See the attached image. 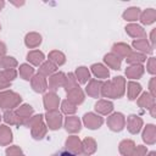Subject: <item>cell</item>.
Instances as JSON below:
<instances>
[{"mask_svg": "<svg viewBox=\"0 0 156 156\" xmlns=\"http://www.w3.org/2000/svg\"><path fill=\"white\" fill-rule=\"evenodd\" d=\"M33 73H34V68H33L32 66H29V65H27V63H23V65L20 66V76H21L23 79H26V80L32 79Z\"/></svg>", "mask_w": 156, "mask_h": 156, "instance_id": "cell-37", "label": "cell"}, {"mask_svg": "<svg viewBox=\"0 0 156 156\" xmlns=\"http://www.w3.org/2000/svg\"><path fill=\"white\" fill-rule=\"evenodd\" d=\"M49 61L52 62L55 66H61V65L65 63L66 58H65V55H63L62 52L55 50V51H51V52L49 54Z\"/></svg>", "mask_w": 156, "mask_h": 156, "instance_id": "cell-33", "label": "cell"}, {"mask_svg": "<svg viewBox=\"0 0 156 156\" xmlns=\"http://www.w3.org/2000/svg\"><path fill=\"white\" fill-rule=\"evenodd\" d=\"M144 73V67L141 65H132L126 69V74L128 78H140Z\"/></svg>", "mask_w": 156, "mask_h": 156, "instance_id": "cell-25", "label": "cell"}, {"mask_svg": "<svg viewBox=\"0 0 156 156\" xmlns=\"http://www.w3.org/2000/svg\"><path fill=\"white\" fill-rule=\"evenodd\" d=\"M126 32L133 38H143V37H145V30L138 24H128L126 27Z\"/></svg>", "mask_w": 156, "mask_h": 156, "instance_id": "cell-23", "label": "cell"}, {"mask_svg": "<svg viewBox=\"0 0 156 156\" xmlns=\"http://www.w3.org/2000/svg\"><path fill=\"white\" fill-rule=\"evenodd\" d=\"M65 127H66V130L69 132V133H77L80 130V121L78 119V117H74V116H71V117H67L66 118V122H65Z\"/></svg>", "mask_w": 156, "mask_h": 156, "instance_id": "cell-16", "label": "cell"}, {"mask_svg": "<svg viewBox=\"0 0 156 156\" xmlns=\"http://www.w3.org/2000/svg\"><path fill=\"white\" fill-rule=\"evenodd\" d=\"M60 98L55 93H48L44 95V106L48 111H55L58 107Z\"/></svg>", "mask_w": 156, "mask_h": 156, "instance_id": "cell-9", "label": "cell"}, {"mask_svg": "<svg viewBox=\"0 0 156 156\" xmlns=\"http://www.w3.org/2000/svg\"><path fill=\"white\" fill-rule=\"evenodd\" d=\"M127 62L129 65H140L141 62H144L146 60V56L145 54H141V52H136V51H132L128 56H127Z\"/></svg>", "mask_w": 156, "mask_h": 156, "instance_id": "cell-27", "label": "cell"}, {"mask_svg": "<svg viewBox=\"0 0 156 156\" xmlns=\"http://www.w3.org/2000/svg\"><path fill=\"white\" fill-rule=\"evenodd\" d=\"M10 87V80H7L4 76L2 72H0V89H4V88H7Z\"/></svg>", "mask_w": 156, "mask_h": 156, "instance_id": "cell-45", "label": "cell"}, {"mask_svg": "<svg viewBox=\"0 0 156 156\" xmlns=\"http://www.w3.org/2000/svg\"><path fill=\"white\" fill-rule=\"evenodd\" d=\"M65 78H66V76H65L62 72L51 74L50 78H49V88L52 89V90L58 89L61 85H63V83H65Z\"/></svg>", "mask_w": 156, "mask_h": 156, "instance_id": "cell-14", "label": "cell"}, {"mask_svg": "<svg viewBox=\"0 0 156 156\" xmlns=\"http://www.w3.org/2000/svg\"><path fill=\"white\" fill-rule=\"evenodd\" d=\"M24 43L28 48H37L41 43V37L38 33H29L26 35Z\"/></svg>", "mask_w": 156, "mask_h": 156, "instance_id": "cell-28", "label": "cell"}, {"mask_svg": "<svg viewBox=\"0 0 156 156\" xmlns=\"http://www.w3.org/2000/svg\"><path fill=\"white\" fill-rule=\"evenodd\" d=\"M156 20V11L154 9H147L140 15V21L144 24H151Z\"/></svg>", "mask_w": 156, "mask_h": 156, "instance_id": "cell-31", "label": "cell"}, {"mask_svg": "<svg viewBox=\"0 0 156 156\" xmlns=\"http://www.w3.org/2000/svg\"><path fill=\"white\" fill-rule=\"evenodd\" d=\"M154 83H155V78L151 79L150 82V90H151V96H155V90H154Z\"/></svg>", "mask_w": 156, "mask_h": 156, "instance_id": "cell-48", "label": "cell"}, {"mask_svg": "<svg viewBox=\"0 0 156 156\" xmlns=\"http://www.w3.org/2000/svg\"><path fill=\"white\" fill-rule=\"evenodd\" d=\"M130 52H132V50H130V48H129L127 44L118 43V44H115V45L112 46V54H115L118 58L127 57Z\"/></svg>", "mask_w": 156, "mask_h": 156, "instance_id": "cell-15", "label": "cell"}, {"mask_svg": "<svg viewBox=\"0 0 156 156\" xmlns=\"http://www.w3.org/2000/svg\"><path fill=\"white\" fill-rule=\"evenodd\" d=\"M139 15H140L139 7H129L123 12V18L126 21H135V20H138Z\"/></svg>", "mask_w": 156, "mask_h": 156, "instance_id": "cell-36", "label": "cell"}, {"mask_svg": "<svg viewBox=\"0 0 156 156\" xmlns=\"http://www.w3.org/2000/svg\"><path fill=\"white\" fill-rule=\"evenodd\" d=\"M95 110L101 115H107L113 110V104L107 100H99L95 104Z\"/></svg>", "mask_w": 156, "mask_h": 156, "instance_id": "cell-18", "label": "cell"}, {"mask_svg": "<svg viewBox=\"0 0 156 156\" xmlns=\"http://www.w3.org/2000/svg\"><path fill=\"white\" fill-rule=\"evenodd\" d=\"M101 87H102V82L98 80V79H90L89 84L87 85L85 90L88 93V95L93 96V98H98L101 93Z\"/></svg>", "mask_w": 156, "mask_h": 156, "instance_id": "cell-12", "label": "cell"}, {"mask_svg": "<svg viewBox=\"0 0 156 156\" xmlns=\"http://www.w3.org/2000/svg\"><path fill=\"white\" fill-rule=\"evenodd\" d=\"M133 46L141 51V54H151L152 52V46H149V43L146 39H136L133 41Z\"/></svg>", "mask_w": 156, "mask_h": 156, "instance_id": "cell-21", "label": "cell"}, {"mask_svg": "<svg viewBox=\"0 0 156 156\" xmlns=\"http://www.w3.org/2000/svg\"><path fill=\"white\" fill-rule=\"evenodd\" d=\"M61 107H62V112H65V113H67V115H71V113H74L76 112V105L74 104H72L71 101H68V100H65L63 102H62V105H61Z\"/></svg>", "mask_w": 156, "mask_h": 156, "instance_id": "cell-41", "label": "cell"}, {"mask_svg": "<svg viewBox=\"0 0 156 156\" xmlns=\"http://www.w3.org/2000/svg\"><path fill=\"white\" fill-rule=\"evenodd\" d=\"M96 150V143L91 138H85L82 143V152L85 155H91Z\"/></svg>", "mask_w": 156, "mask_h": 156, "instance_id": "cell-20", "label": "cell"}, {"mask_svg": "<svg viewBox=\"0 0 156 156\" xmlns=\"http://www.w3.org/2000/svg\"><path fill=\"white\" fill-rule=\"evenodd\" d=\"M27 60L33 63L34 66H39L43 61H44V54L39 50H33V51H29L28 55H27Z\"/></svg>", "mask_w": 156, "mask_h": 156, "instance_id": "cell-24", "label": "cell"}, {"mask_svg": "<svg viewBox=\"0 0 156 156\" xmlns=\"http://www.w3.org/2000/svg\"><path fill=\"white\" fill-rule=\"evenodd\" d=\"M143 126V119L135 115H130L127 118V128L132 134H136L139 133V130L141 129Z\"/></svg>", "mask_w": 156, "mask_h": 156, "instance_id": "cell-7", "label": "cell"}, {"mask_svg": "<svg viewBox=\"0 0 156 156\" xmlns=\"http://www.w3.org/2000/svg\"><path fill=\"white\" fill-rule=\"evenodd\" d=\"M4 119H5L6 123H10V124H16V126L22 124L20 117L17 116V113L16 112H12V111H6L4 113Z\"/></svg>", "mask_w": 156, "mask_h": 156, "instance_id": "cell-38", "label": "cell"}, {"mask_svg": "<svg viewBox=\"0 0 156 156\" xmlns=\"http://www.w3.org/2000/svg\"><path fill=\"white\" fill-rule=\"evenodd\" d=\"M155 155H156V154H155V151H152V152H150L147 156H155Z\"/></svg>", "mask_w": 156, "mask_h": 156, "instance_id": "cell-51", "label": "cell"}, {"mask_svg": "<svg viewBox=\"0 0 156 156\" xmlns=\"http://www.w3.org/2000/svg\"><path fill=\"white\" fill-rule=\"evenodd\" d=\"M5 50H6V49H5V45H4V44L0 41V60H1L2 55L5 54Z\"/></svg>", "mask_w": 156, "mask_h": 156, "instance_id": "cell-49", "label": "cell"}, {"mask_svg": "<svg viewBox=\"0 0 156 156\" xmlns=\"http://www.w3.org/2000/svg\"><path fill=\"white\" fill-rule=\"evenodd\" d=\"M12 141V133L7 126H0V144L7 145Z\"/></svg>", "mask_w": 156, "mask_h": 156, "instance_id": "cell-22", "label": "cell"}, {"mask_svg": "<svg viewBox=\"0 0 156 156\" xmlns=\"http://www.w3.org/2000/svg\"><path fill=\"white\" fill-rule=\"evenodd\" d=\"M147 71H149L151 74H155V72H156V67H155V58H154V57H151V58L149 60V62H147Z\"/></svg>", "mask_w": 156, "mask_h": 156, "instance_id": "cell-46", "label": "cell"}, {"mask_svg": "<svg viewBox=\"0 0 156 156\" xmlns=\"http://www.w3.org/2000/svg\"><path fill=\"white\" fill-rule=\"evenodd\" d=\"M83 122L87 126V128H89V129H98V128L101 127L104 119H102V117H100V116H98L95 113L89 112V113H85L84 115Z\"/></svg>", "mask_w": 156, "mask_h": 156, "instance_id": "cell-5", "label": "cell"}, {"mask_svg": "<svg viewBox=\"0 0 156 156\" xmlns=\"http://www.w3.org/2000/svg\"><path fill=\"white\" fill-rule=\"evenodd\" d=\"M67 100L68 101H71L72 104H74V105H78V104H82L83 102V100H84V94H83V91H82V89L79 88V87H77V88H73V89H71L69 91H67Z\"/></svg>", "mask_w": 156, "mask_h": 156, "instance_id": "cell-13", "label": "cell"}, {"mask_svg": "<svg viewBox=\"0 0 156 156\" xmlns=\"http://www.w3.org/2000/svg\"><path fill=\"white\" fill-rule=\"evenodd\" d=\"M52 156H76V155L69 152V151H60V152H57V154H55Z\"/></svg>", "mask_w": 156, "mask_h": 156, "instance_id": "cell-47", "label": "cell"}, {"mask_svg": "<svg viewBox=\"0 0 156 156\" xmlns=\"http://www.w3.org/2000/svg\"><path fill=\"white\" fill-rule=\"evenodd\" d=\"M77 82H78V80H77L76 76H74L73 73H68V76L65 78V83H63V87H65L66 91H69L71 89L77 88V87H78Z\"/></svg>", "mask_w": 156, "mask_h": 156, "instance_id": "cell-39", "label": "cell"}, {"mask_svg": "<svg viewBox=\"0 0 156 156\" xmlns=\"http://www.w3.org/2000/svg\"><path fill=\"white\" fill-rule=\"evenodd\" d=\"M28 127H30V130H32V135L34 139H41L45 133H46V127L43 122V115H37V116H33L28 124Z\"/></svg>", "mask_w": 156, "mask_h": 156, "instance_id": "cell-2", "label": "cell"}, {"mask_svg": "<svg viewBox=\"0 0 156 156\" xmlns=\"http://www.w3.org/2000/svg\"><path fill=\"white\" fill-rule=\"evenodd\" d=\"M138 105L143 108H151L155 106V99L147 93H143V95L138 100Z\"/></svg>", "mask_w": 156, "mask_h": 156, "instance_id": "cell-19", "label": "cell"}, {"mask_svg": "<svg viewBox=\"0 0 156 156\" xmlns=\"http://www.w3.org/2000/svg\"><path fill=\"white\" fill-rule=\"evenodd\" d=\"M21 102V96L13 91H2L0 93V107L1 108H13L16 106H18V104Z\"/></svg>", "mask_w": 156, "mask_h": 156, "instance_id": "cell-3", "label": "cell"}, {"mask_svg": "<svg viewBox=\"0 0 156 156\" xmlns=\"http://www.w3.org/2000/svg\"><path fill=\"white\" fill-rule=\"evenodd\" d=\"M2 73H4V76H5V78L7 79V80H13L15 78H16V76H17V72L13 69V68H10V69H4L2 71Z\"/></svg>", "mask_w": 156, "mask_h": 156, "instance_id": "cell-44", "label": "cell"}, {"mask_svg": "<svg viewBox=\"0 0 156 156\" xmlns=\"http://www.w3.org/2000/svg\"><path fill=\"white\" fill-rule=\"evenodd\" d=\"M56 67L57 66H55L52 62H50V61H46V62H44V63H41V66H40V68H39V74H41L43 77H48V76H51L55 71H56Z\"/></svg>", "mask_w": 156, "mask_h": 156, "instance_id": "cell-30", "label": "cell"}, {"mask_svg": "<svg viewBox=\"0 0 156 156\" xmlns=\"http://www.w3.org/2000/svg\"><path fill=\"white\" fill-rule=\"evenodd\" d=\"M143 140L147 144H154L156 140V128L154 124H147L143 133Z\"/></svg>", "mask_w": 156, "mask_h": 156, "instance_id": "cell-17", "label": "cell"}, {"mask_svg": "<svg viewBox=\"0 0 156 156\" xmlns=\"http://www.w3.org/2000/svg\"><path fill=\"white\" fill-rule=\"evenodd\" d=\"M107 126L113 132H121L126 126V118L122 113L116 112L107 118Z\"/></svg>", "mask_w": 156, "mask_h": 156, "instance_id": "cell-4", "label": "cell"}, {"mask_svg": "<svg viewBox=\"0 0 156 156\" xmlns=\"http://www.w3.org/2000/svg\"><path fill=\"white\" fill-rule=\"evenodd\" d=\"M104 60H105V62L107 63L108 67H111L113 69H119V67H121V58H118L115 54L111 52V54L105 55Z\"/></svg>", "mask_w": 156, "mask_h": 156, "instance_id": "cell-32", "label": "cell"}, {"mask_svg": "<svg viewBox=\"0 0 156 156\" xmlns=\"http://www.w3.org/2000/svg\"><path fill=\"white\" fill-rule=\"evenodd\" d=\"M134 147H135L134 141H132V140H123L119 144V152L123 156H130L133 150H134Z\"/></svg>", "mask_w": 156, "mask_h": 156, "instance_id": "cell-29", "label": "cell"}, {"mask_svg": "<svg viewBox=\"0 0 156 156\" xmlns=\"http://www.w3.org/2000/svg\"><path fill=\"white\" fill-rule=\"evenodd\" d=\"M91 71L98 78H108V74H110L108 69L105 66H102L101 63H94L91 66Z\"/></svg>", "mask_w": 156, "mask_h": 156, "instance_id": "cell-34", "label": "cell"}, {"mask_svg": "<svg viewBox=\"0 0 156 156\" xmlns=\"http://www.w3.org/2000/svg\"><path fill=\"white\" fill-rule=\"evenodd\" d=\"M76 78H77V80H79L80 83H87L89 79H90V72L88 71V68L87 67H78L77 69H76Z\"/></svg>", "mask_w": 156, "mask_h": 156, "instance_id": "cell-35", "label": "cell"}, {"mask_svg": "<svg viewBox=\"0 0 156 156\" xmlns=\"http://www.w3.org/2000/svg\"><path fill=\"white\" fill-rule=\"evenodd\" d=\"M16 113H17V116L20 117L21 123L24 124V126H27L28 122H29V119L32 118L30 116H32V113H33V107L29 106V105H22L21 107L17 108Z\"/></svg>", "mask_w": 156, "mask_h": 156, "instance_id": "cell-10", "label": "cell"}, {"mask_svg": "<svg viewBox=\"0 0 156 156\" xmlns=\"http://www.w3.org/2000/svg\"><path fill=\"white\" fill-rule=\"evenodd\" d=\"M4 5H5V2H4V1H0V9H2Z\"/></svg>", "mask_w": 156, "mask_h": 156, "instance_id": "cell-50", "label": "cell"}, {"mask_svg": "<svg viewBox=\"0 0 156 156\" xmlns=\"http://www.w3.org/2000/svg\"><path fill=\"white\" fill-rule=\"evenodd\" d=\"M127 94H128V99L129 100H135L138 94L141 91V85L139 83L135 82H129L127 85Z\"/></svg>", "mask_w": 156, "mask_h": 156, "instance_id": "cell-26", "label": "cell"}, {"mask_svg": "<svg viewBox=\"0 0 156 156\" xmlns=\"http://www.w3.org/2000/svg\"><path fill=\"white\" fill-rule=\"evenodd\" d=\"M32 88L37 93H44L48 89V82H46L45 77H43L39 73L35 74L34 77H32Z\"/></svg>", "mask_w": 156, "mask_h": 156, "instance_id": "cell-8", "label": "cell"}, {"mask_svg": "<svg viewBox=\"0 0 156 156\" xmlns=\"http://www.w3.org/2000/svg\"><path fill=\"white\" fill-rule=\"evenodd\" d=\"M6 156H24L18 146H10L6 149Z\"/></svg>", "mask_w": 156, "mask_h": 156, "instance_id": "cell-42", "label": "cell"}, {"mask_svg": "<svg viewBox=\"0 0 156 156\" xmlns=\"http://www.w3.org/2000/svg\"><path fill=\"white\" fill-rule=\"evenodd\" d=\"M66 147L68 149L69 152H72L74 155L82 154V143H80L79 138L76 135H72L66 140Z\"/></svg>", "mask_w": 156, "mask_h": 156, "instance_id": "cell-11", "label": "cell"}, {"mask_svg": "<svg viewBox=\"0 0 156 156\" xmlns=\"http://www.w3.org/2000/svg\"><path fill=\"white\" fill-rule=\"evenodd\" d=\"M46 121H48L49 128L52 129V130H55V129H58L61 127L62 116H61V113H58L57 110H55V111H48V113H46Z\"/></svg>", "mask_w": 156, "mask_h": 156, "instance_id": "cell-6", "label": "cell"}, {"mask_svg": "<svg viewBox=\"0 0 156 156\" xmlns=\"http://www.w3.org/2000/svg\"><path fill=\"white\" fill-rule=\"evenodd\" d=\"M124 84L126 80L123 77H116L112 80H107L106 83H102L101 95L104 98L118 99L124 94Z\"/></svg>", "mask_w": 156, "mask_h": 156, "instance_id": "cell-1", "label": "cell"}, {"mask_svg": "<svg viewBox=\"0 0 156 156\" xmlns=\"http://www.w3.org/2000/svg\"><path fill=\"white\" fill-rule=\"evenodd\" d=\"M130 156H146V147L143 146V145H139V146L134 147Z\"/></svg>", "mask_w": 156, "mask_h": 156, "instance_id": "cell-43", "label": "cell"}, {"mask_svg": "<svg viewBox=\"0 0 156 156\" xmlns=\"http://www.w3.org/2000/svg\"><path fill=\"white\" fill-rule=\"evenodd\" d=\"M0 121H1V116H0Z\"/></svg>", "mask_w": 156, "mask_h": 156, "instance_id": "cell-52", "label": "cell"}, {"mask_svg": "<svg viewBox=\"0 0 156 156\" xmlns=\"http://www.w3.org/2000/svg\"><path fill=\"white\" fill-rule=\"evenodd\" d=\"M0 66L5 69H10V68H15L17 66V61L13 57H9V56H4L0 60Z\"/></svg>", "mask_w": 156, "mask_h": 156, "instance_id": "cell-40", "label": "cell"}]
</instances>
